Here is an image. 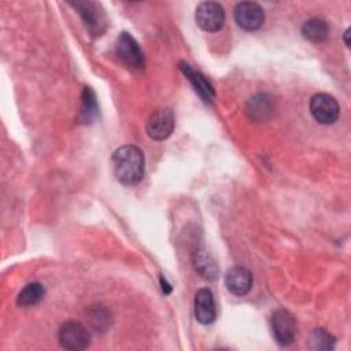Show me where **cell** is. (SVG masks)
<instances>
[{
	"label": "cell",
	"mask_w": 351,
	"mask_h": 351,
	"mask_svg": "<svg viewBox=\"0 0 351 351\" xmlns=\"http://www.w3.org/2000/svg\"><path fill=\"white\" fill-rule=\"evenodd\" d=\"M112 169L115 178L128 186L138 184L145 171V156L136 145H122L112 154Z\"/></svg>",
	"instance_id": "cell-1"
},
{
	"label": "cell",
	"mask_w": 351,
	"mask_h": 351,
	"mask_svg": "<svg viewBox=\"0 0 351 351\" xmlns=\"http://www.w3.org/2000/svg\"><path fill=\"white\" fill-rule=\"evenodd\" d=\"M115 53L118 59L133 70H141L145 66L144 53L134 40L128 32H121L115 41Z\"/></svg>",
	"instance_id": "cell-2"
},
{
	"label": "cell",
	"mask_w": 351,
	"mask_h": 351,
	"mask_svg": "<svg viewBox=\"0 0 351 351\" xmlns=\"http://www.w3.org/2000/svg\"><path fill=\"white\" fill-rule=\"evenodd\" d=\"M58 340L66 350H85L89 346V332L78 321H66L59 326Z\"/></svg>",
	"instance_id": "cell-3"
},
{
	"label": "cell",
	"mask_w": 351,
	"mask_h": 351,
	"mask_svg": "<svg viewBox=\"0 0 351 351\" xmlns=\"http://www.w3.org/2000/svg\"><path fill=\"white\" fill-rule=\"evenodd\" d=\"M176 125V117L174 112L167 108H156L155 111L151 112V115L147 119L145 130L147 134L155 140V141H162L166 140L174 130Z\"/></svg>",
	"instance_id": "cell-4"
},
{
	"label": "cell",
	"mask_w": 351,
	"mask_h": 351,
	"mask_svg": "<svg viewBox=\"0 0 351 351\" xmlns=\"http://www.w3.org/2000/svg\"><path fill=\"white\" fill-rule=\"evenodd\" d=\"M80 14L86 30L93 36H100L107 27L106 14L95 1H75L70 3Z\"/></svg>",
	"instance_id": "cell-5"
},
{
	"label": "cell",
	"mask_w": 351,
	"mask_h": 351,
	"mask_svg": "<svg viewBox=\"0 0 351 351\" xmlns=\"http://www.w3.org/2000/svg\"><path fill=\"white\" fill-rule=\"evenodd\" d=\"M195 21L204 32H218L225 23L223 7L217 1H203L196 7Z\"/></svg>",
	"instance_id": "cell-6"
},
{
	"label": "cell",
	"mask_w": 351,
	"mask_h": 351,
	"mask_svg": "<svg viewBox=\"0 0 351 351\" xmlns=\"http://www.w3.org/2000/svg\"><path fill=\"white\" fill-rule=\"evenodd\" d=\"M310 112L321 125H332L337 121L340 107L336 99L328 93H315L310 99Z\"/></svg>",
	"instance_id": "cell-7"
},
{
	"label": "cell",
	"mask_w": 351,
	"mask_h": 351,
	"mask_svg": "<svg viewBox=\"0 0 351 351\" xmlns=\"http://www.w3.org/2000/svg\"><path fill=\"white\" fill-rule=\"evenodd\" d=\"M271 332L280 346L292 344L296 335V321L293 315L284 308L276 310L271 314Z\"/></svg>",
	"instance_id": "cell-8"
},
{
	"label": "cell",
	"mask_w": 351,
	"mask_h": 351,
	"mask_svg": "<svg viewBox=\"0 0 351 351\" xmlns=\"http://www.w3.org/2000/svg\"><path fill=\"white\" fill-rule=\"evenodd\" d=\"M233 15L236 23L248 32L258 30L265 22V11L255 1H241L236 4Z\"/></svg>",
	"instance_id": "cell-9"
},
{
	"label": "cell",
	"mask_w": 351,
	"mask_h": 351,
	"mask_svg": "<svg viewBox=\"0 0 351 351\" xmlns=\"http://www.w3.org/2000/svg\"><path fill=\"white\" fill-rule=\"evenodd\" d=\"M228 291L236 296H244L252 287V274L244 266H233L225 274Z\"/></svg>",
	"instance_id": "cell-10"
},
{
	"label": "cell",
	"mask_w": 351,
	"mask_h": 351,
	"mask_svg": "<svg viewBox=\"0 0 351 351\" xmlns=\"http://www.w3.org/2000/svg\"><path fill=\"white\" fill-rule=\"evenodd\" d=\"M180 70L182 71L185 78L191 82L195 92L202 97V100L208 104L213 103V100L215 97V90H214L213 85L207 81V78L200 71L195 70L186 62H180Z\"/></svg>",
	"instance_id": "cell-11"
},
{
	"label": "cell",
	"mask_w": 351,
	"mask_h": 351,
	"mask_svg": "<svg viewBox=\"0 0 351 351\" xmlns=\"http://www.w3.org/2000/svg\"><path fill=\"white\" fill-rule=\"evenodd\" d=\"M195 317L203 325H210L217 318L214 296L208 288H200L195 295Z\"/></svg>",
	"instance_id": "cell-12"
},
{
	"label": "cell",
	"mask_w": 351,
	"mask_h": 351,
	"mask_svg": "<svg viewBox=\"0 0 351 351\" xmlns=\"http://www.w3.org/2000/svg\"><path fill=\"white\" fill-rule=\"evenodd\" d=\"M274 112L273 97L267 93H258L250 99L247 104V114L251 119L266 121Z\"/></svg>",
	"instance_id": "cell-13"
},
{
	"label": "cell",
	"mask_w": 351,
	"mask_h": 351,
	"mask_svg": "<svg viewBox=\"0 0 351 351\" xmlns=\"http://www.w3.org/2000/svg\"><path fill=\"white\" fill-rule=\"evenodd\" d=\"M192 263L195 270L206 280L213 281L219 276V269L214 256L204 248H199L193 252Z\"/></svg>",
	"instance_id": "cell-14"
},
{
	"label": "cell",
	"mask_w": 351,
	"mask_h": 351,
	"mask_svg": "<svg viewBox=\"0 0 351 351\" xmlns=\"http://www.w3.org/2000/svg\"><path fill=\"white\" fill-rule=\"evenodd\" d=\"M302 36L314 44L325 43L329 37V25L322 18H310L302 26Z\"/></svg>",
	"instance_id": "cell-15"
},
{
	"label": "cell",
	"mask_w": 351,
	"mask_h": 351,
	"mask_svg": "<svg viewBox=\"0 0 351 351\" xmlns=\"http://www.w3.org/2000/svg\"><path fill=\"white\" fill-rule=\"evenodd\" d=\"M99 114V106L96 100V95L92 88L85 86L81 95V108L78 114V119L81 123H90Z\"/></svg>",
	"instance_id": "cell-16"
},
{
	"label": "cell",
	"mask_w": 351,
	"mask_h": 351,
	"mask_svg": "<svg viewBox=\"0 0 351 351\" xmlns=\"http://www.w3.org/2000/svg\"><path fill=\"white\" fill-rule=\"evenodd\" d=\"M45 289L43 287V284L33 281L26 284L21 292L16 296V304L19 307H29V306H34L38 302H41V299L44 298Z\"/></svg>",
	"instance_id": "cell-17"
},
{
	"label": "cell",
	"mask_w": 351,
	"mask_h": 351,
	"mask_svg": "<svg viewBox=\"0 0 351 351\" xmlns=\"http://www.w3.org/2000/svg\"><path fill=\"white\" fill-rule=\"evenodd\" d=\"M88 318L96 330H107L111 325L110 311L106 307H103L101 304L89 307Z\"/></svg>",
	"instance_id": "cell-18"
},
{
	"label": "cell",
	"mask_w": 351,
	"mask_h": 351,
	"mask_svg": "<svg viewBox=\"0 0 351 351\" xmlns=\"http://www.w3.org/2000/svg\"><path fill=\"white\" fill-rule=\"evenodd\" d=\"M336 339L324 328H317L311 332L310 347L313 350H333Z\"/></svg>",
	"instance_id": "cell-19"
},
{
	"label": "cell",
	"mask_w": 351,
	"mask_h": 351,
	"mask_svg": "<svg viewBox=\"0 0 351 351\" xmlns=\"http://www.w3.org/2000/svg\"><path fill=\"white\" fill-rule=\"evenodd\" d=\"M160 284H162V289H163V292L166 293V295H169L170 292H171V287H170V284L166 281V278L162 276L160 277Z\"/></svg>",
	"instance_id": "cell-20"
},
{
	"label": "cell",
	"mask_w": 351,
	"mask_h": 351,
	"mask_svg": "<svg viewBox=\"0 0 351 351\" xmlns=\"http://www.w3.org/2000/svg\"><path fill=\"white\" fill-rule=\"evenodd\" d=\"M348 36H350V29H347L344 32V41H346V45H350V40H348Z\"/></svg>",
	"instance_id": "cell-21"
}]
</instances>
